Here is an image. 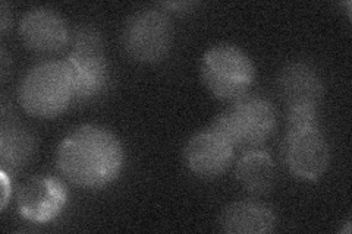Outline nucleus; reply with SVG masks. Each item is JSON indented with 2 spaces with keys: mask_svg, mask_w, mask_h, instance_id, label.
<instances>
[{
  "mask_svg": "<svg viewBox=\"0 0 352 234\" xmlns=\"http://www.w3.org/2000/svg\"><path fill=\"white\" fill-rule=\"evenodd\" d=\"M19 37L24 46L36 53H56L69 41V30L65 19L54 9L32 8L19 22Z\"/></svg>",
  "mask_w": 352,
  "mask_h": 234,
  "instance_id": "1a4fd4ad",
  "label": "nucleus"
},
{
  "mask_svg": "<svg viewBox=\"0 0 352 234\" xmlns=\"http://www.w3.org/2000/svg\"><path fill=\"white\" fill-rule=\"evenodd\" d=\"M279 93L288 108L314 107L323 97V82L318 72L305 62L285 66L279 75Z\"/></svg>",
  "mask_w": 352,
  "mask_h": 234,
  "instance_id": "9b49d317",
  "label": "nucleus"
},
{
  "mask_svg": "<svg viewBox=\"0 0 352 234\" xmlns=\"http://www.w3.org/2000/svg\"><path fill=\"white\" fill-rule=\"evenodd\" d=\"M102 37L93 27H80L72 36V49L97 50L102 49Z\"/></svg>",
  "mask_w": 352,
  "mask_h": 234,
  "instance_id": "2eb2a0df",
  "label": "nucleus"
},
{
  "mask_svg": "<svg viewBox=\"0 0 352 234\" xmlns=\"http://www.w3.org/2000/svg\"><path fill=\"white\" fill-rule=\"evenodd\" d=\"M0 180H2V202H0V208L5 209L10 198V189H12V185H10L9 173L3 169L0 170Z\"/></svg>",
  "mask_w": 352,
  "mask_h": 234,
  "instance_id": "dca6fc26",
  "label": "nucleus"
},
{
  "mask_svg": "<svg viewBox=\"0 0 352 234\" xmlns=\"http://www.w3.org/2000/svg\"><path fill=\"white\" fill-rule=\"evenodd\" d=\"M58 170L71 183L84 189L112 185L124 170L122 142L98 125H82L66 135L54 154Z\"/></svg>",
  "mask_w": 352,
  "mask_h": 234,
  "instance_id": "f257e3e1",
  "label": "nucleus"
},
{
  "mask_svg": "<svg viewBox=\"0 0 352 234\" xmlns=\"http://www.w3.org/2000/svg\"><path fill=\"white\" fill-rule=\"evenodd\" d=\"M173 31L169 16L160 9H142L132 14L122 30V46L131 59L157 63L172 47Z\"/></svg>",
  "mask_w": 352,
  "mask_h": 234,
  "instance_id": "39448f33",
  "label": "nucleus"
},
{
  "mask_svg": "<svg viewBox=\"0 0 352 234\" xmlns=\"http://www.w3.org/2000/svg\"><path fill=\"white\" fill-rule=\"evenodd\" d=\"M212 126L235 148H260L278 126L274 106L261 95L245 94L220 113Z\"/></svg>",
  "mask_w": 352,
  "mask_h": 234,
  "instance_id": "7ed1b4c3",
  "label": "nucleus"
},
{
  "mask_svg": "<svg viewBox=\"0 0 352 234\" xmlns=\"http://www.w3.org/2000/svg\"><path fill=\"white\" fill-rule=\"evenodd\" d=\"M68 204V189L53 176L31 177L16 195V211L21 218L34 224L56 220Z\"/></svg>",
  "mask_w": 352,
  "mask_h": 234,
  "instance_id": "0eeeda50",
  "label": "nucleus"
},
{
  "mask_svg": "<svg viewBox=\"0 0 352 234\" xmlns=\"http://www.w3.org/2000/svg\"><path fill=\"white\" fill-rule=\"evenodd\" d=\"M74 100V82L63 60H47L32 66L18 86L21 107L38 119L58 117Z\"/></svg>",
  "mask_w": 352,
  "mask_h": 234,
  "instance_id": "f03ea898",
  "label": "nucleus"
},
{
  "mask_svg": "<svg viewBox=\"0 0 352 234\" xmlns=\"http://www.w3.org/2000/svg\"><path fill=\"white\" fill-rule=\"evenodd\" d=\"M286 169L302 182H316L327 172L330 150L326 137L317 125L291 126L283 141Z\"/></svg>",
  "mask_w": 352,
  "mask_h": 234,
  "instance_id": "423d86ee",
  "label": "nucleus"
},
{
  "mask_svg": "<svg viewBox=\"0 0 352 234\" xmlns=\"http://www.w3.org/2000/svg\"><path fill=\"white\" fill-rule=\"evenodd\" d=\"M184 163L201 179L222 176L234 161L235 147L213 126L197 132L184 147Z\"/></svg>",
  "mask_w": 352,
  "mask_h": 234,
  "instance_id": "6e6552de",
  "label": "nucleus"
},
{
  "mask_svg": "<svg viewBox=\"0 0 352 234\" xmlns=\"http://www.w3.org/2000/svg\"><path fill=\"white\" fill-rule=\"evenodd\" d=\"M63 62L72 78L75 100L87 102L104 91L109 82V65L103 49H72Z\"/></svg>",
  "mask_w": 352,
  "mask_h": 234,
  "instance_id": "9d476101",
  "label": "nucleus"
},
{
  "mask_svg": "<svg viewBox=\"0 0 352 234\" xmlns=\"http://www.w3.org/2000/svg\"><path fill=\"white\" fill-rule=\"evenodd\" d=\"M200 75L204 86L220 102L248 94L256 81V68L250 56L230 43L214 44L203 54Z\"/></svg>",
  "mask_w": 352,
  "mask_h": 234,
  "instance_id": "20e7f679",
  "label": "nucleus"
},
{
  "mask_svg": "<svg viewBox=\"0 0 352 234\" xmlns=\"http://www.w3.org/2000/svg\"><path fill=\"white\" fill-rule=\"evenodd\" d=\"M235 179L250 194H266L276 182V165L267 151L245 150L236 161Z\"/></svg>",
  "mask_w": 352,
  "mask_h": 234,
  "instance_id": "ddd939ff",
  "label": "nucleus"
},
{
  "mask_svg": "<svg viewBox=\"0 0 352 234\" xmlns=\"http://www.w3.org/2000/svg\"><path fill=\"white\" fill-rule=\"evenodd\" d=\"M10 14H9V8L5 2H2V5H0V30H2V32L5 34L6 30L9 28L10 25Z\"/></svg>",
  "mask_w": 352,
  "mask_h": 234,
  "instance_id": "f3484780",
  "label": "nucleus"
},
{
  "mask_svg": "<svg viewBox=\"0 0 352 234\" xmlns=\"http://www.w3.org/2000/svg\"><path fill=\"white\" fill-rule=\"evenodd\" d=\"M220 226L229 234H266L276 227V215L257 200H238L225 208Z\"/></svg>",
  "mask_w": 352,
  "mask_h": 234,
  "instance_id": "f8f14e48",
  "label": "nucleus"
},
{
  "mask_svg": "<svg viewBox=\"0 0 352 234\" xmlns=\"http://www.w3.org/2000/svg\"><path fill=\"white\" fill-rule=\"evenodd\" d=\"M36 151V139L19 125L3 124L0 130V160L2 169L14 172L25 165Z\"/></svg>",
  "mask_w": 352,
  "mask_h": 234,
  "instance_id": "4468645a",
  "label": "nucleus"
}]
</instances>
